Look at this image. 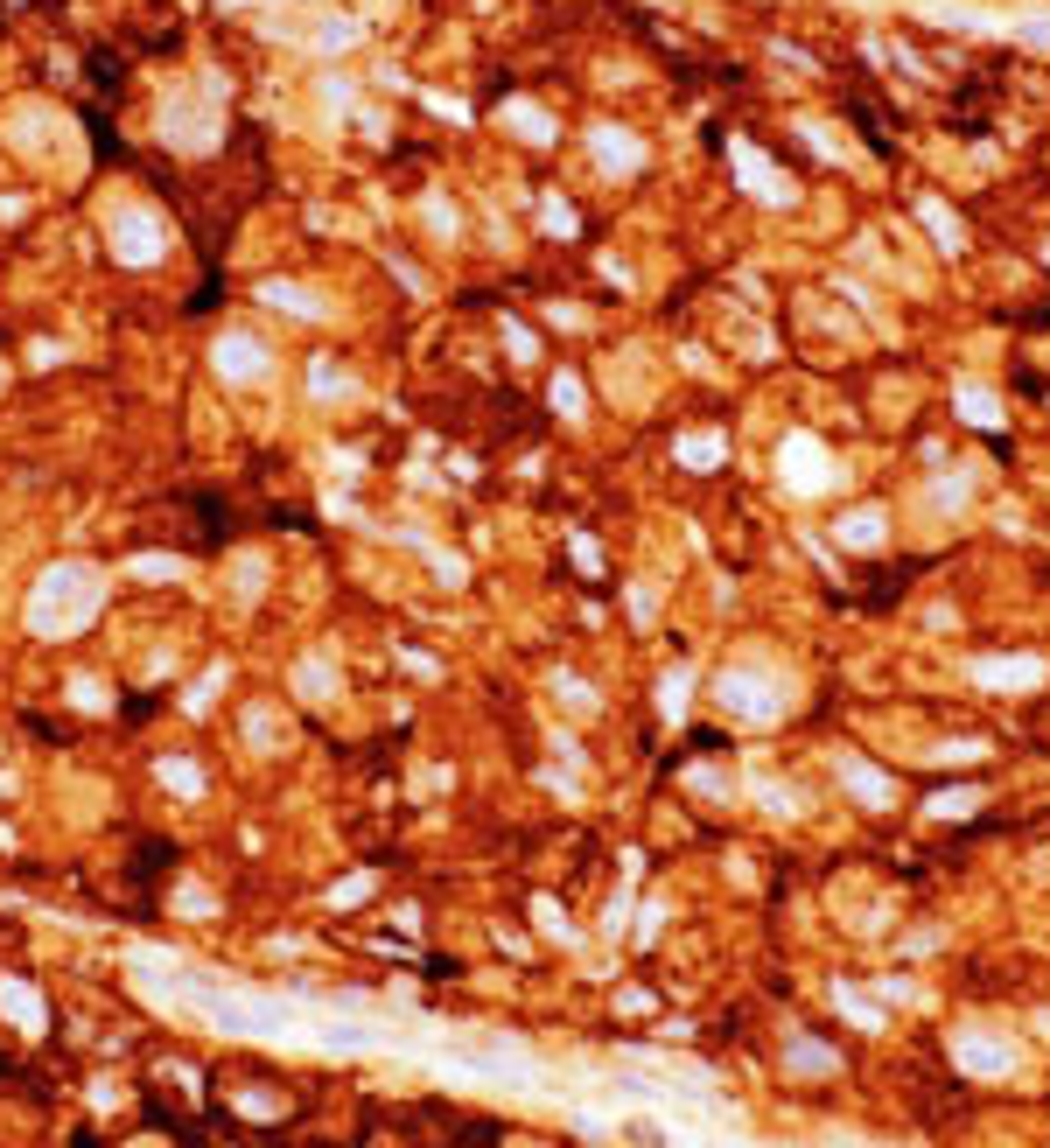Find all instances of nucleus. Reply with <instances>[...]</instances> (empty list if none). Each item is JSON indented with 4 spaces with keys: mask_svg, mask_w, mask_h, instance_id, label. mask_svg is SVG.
<instances>
[{
    "mask_svg": "<svg viewBox=\"0 0 1050 1148\" xmlns=\"http://www.w3.org/2000/svg\"><path fill=\"white\" fill-rule=\"evenodd\" d=\"M99 602H106V575L99 567H84V560H64V567H49L29 595V631L36 637H78L91 617H99Z\"/></svg>",
    "mask_w": 1050,
    "mask_h": 1148,
    "instance_id": "obj_1",
    "label": "nucleus"
},
{
    "mask_svg": "<svg viewBox=\"0 0 1050 1148\" xmlns=\"http://www.w3.org/2000/svg\"><path fill=\"white\" fill-rule=\"evenodd\" d=\"M161 133L176 148H210L218 141V84H196V91H176L161 106Z\"/></svg>",
    "mask_w": 1050,
    "mask_h": 1148,
    "instance_id": "obj_2",
    "label": "nucleus"
},
{
    "mask_svg": "<svg viewBox=\"0 0 1050 1148\" xmlns=\"http://www.w3.org/2000/svg\"><path fill=\"white\" fill-rule=\"evenodd\" d=\"M106 238H113V260H126V267H148V260H161V225L155 210H113V225H106Z\"/></svg>",
    "mask_w": 1050,
    "mask_h": 1148,
    "instance_id": "obj_3",
    "label": "nucleus"
},
{
    "mask_svg": "<svg viewBox=\"0 0 1050 1148\" xmlns=\"http://www.w3.org/2000/svg\"><path fill=\"white\" fill-rule=\"evenodd\" d=\"M218 371H225V379H260V371H267V344L245 337V329L218 337Z\"/></svg>",
    "mask_w": 1050,
    "mask_h": 1148,
    "instance_id": "obj_4",
    "label": "nucleus"
},
{
    "mask_svg": "<svg viewBox=\"0 0 1050 1148\" xmlns=\"http://www.w3.org/2000/svg\"><path fill=\"white\" fill-rule=\"evenodd\" d=\"M267 302H273V309H287V316H302V322H322V316H329L322 302H309V294H302V287H287V280H273Z\"/></svg>",
    "mask_w": 1050,
    "mask_h": 1148,
    "instance_id": "obj_5",
    "label": "nucleus"
},
{
    "mask_svg": "<svg viewBox=\"0 0 1050 1148\" xmlns=\"http://www.w3.org/2000/svg\"><path fill=\"white\" fill-rule=\"evenodd\" d=\"M0 1001L22 1016V1030H42V1008H36V994L22 988V981H0Z\"/></svg>",
    "mask_w": 1050,
    "mask_h": 1148,
    "instance_id": "obj_6",
    "label": "nucleus"
},
{
    "mask_svg": "<svg viewBox=\"0 0 1050 1148\" xmlns=\"http://www.w3.org/2000/svg\"><path fill=\"white\" fill-rule=\"evenodd\" d=\"M309 386H315L322 399H329V393H350V379L337 371V364H329V357H315V364H309Z\"/></svg>",
    "mask_w": 1050,
    "mask_h": 1148,
    "instance_id": "obj_7",
    "label": "nucleus"
},
{
    "mask_svg": "<svg viewBox=\"0 0 1050 1148\" xmlns=\"http://www.w3.org/2000/svg\"><path fill=\"white\" fill-rule=\"evenodd\" d=\"M161 785H176V792H196L203 778H196V763H183V756H176V763H161Z\"/></svg>",
    "mask_w": 1050,
    "mask_h": 1148,
    "instance_id": "obj_8",
    "label": "nucleus"
},
{
    "mask_svg": "<svg viewBox=\"0 0 1050 1148\" xmlns=\"http://www.w3.org/2000/svg\"><path fill=\"white\" fill-rule=\"evenodd\" d=\"M315 42H322V49H344V42H357V22H322Z\"/></svg>",
    "mask_w": 1050,
    "mask_h": 1148,
    "instance_id": "obj_9",
    "label": "nucleus"
},
{
    "mask_svg": "<svg viewBox=\"0 0 1050 1148\" xmlns=\"http://www.w3.org/2000/svg\"><path fill=\"white\" fill-rule=\"evenodd\" d=\"M302 694H329V673H322L315 659H309V666H302Z\"/></svg>",
    "mask_w": 1050,
    "mask_h": 1148,
    "instance_id": "obj_10",
    "label": "nucleus"
}]
</instances>
